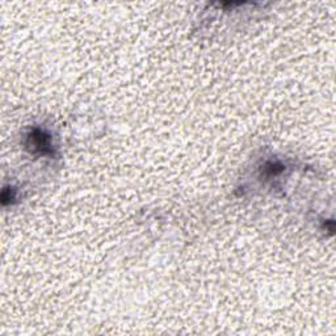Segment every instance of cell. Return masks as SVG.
<instances>
[{
    "label": "cell",
    "instance_id": "6da1fadb",
    "mask_svg": "<svg viewBox=\"0 0 336 336\" xmlns=\"http://www.w3.org/2000/svg\"><path fill=\"white\" fill-rule=\"evenodd\" d=\"M25 146L32 154L41 155V157H54L55 154L51 135L46 130L40 127H32L28 131Z\"/></svg>",
    "mask_w": 336,
    "mask_h": 336
},
{
    "label": "cell",
    "instance_id": "3957f363",
    "mask_svg": "<svg viewBox=\"0 0 336 336\" xmlns=\"http://www.w3.org/2000/svg\"><path fill=\"white\" fill-rule=\"evenodd\" d=\"M16 199L15 189L13 188H4L3 195H1V203L3 205H7L8 203H12Z\"/></svg>",
    "mask_w": 336,
    "mask_h": 336
},
{
    "label": "cell",
    "instance_id": "7a4b0ae2",
    "mask_svg": "<svg viewBox=\"0 0 336 336\" xmlns=\"http://www.w3.org/2000/svg\"><path fill=\"white\" fill-rule=\"evenodd\" d=\"M285 171V166L279 161H271L267 162L265 165L263 166V169H261V173L267 177H276V176L281 175L283 172Z\"/></svg>",
    "mask_w": 336,
    "mask_h": 336
}]
</instances>
